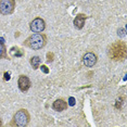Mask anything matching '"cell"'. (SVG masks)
<instances>
[{
    "label": "cell",
    "mask_w": 127,
    "mask_h": 127,
    "mask_svg": "<svg viewBox=\"0 0 127 127\" xmlns=\"http://www.w3.org/2000/svg\"><path fill=\"white\" fill-rule=\"evenodd\" d=\"M10 54L12 57H22L24 56V52L19 47H12L10 49Z\"/></svg>",
    "instance_id": "obj_11"
},
{
    "label": "cell",
    "mask_w": 127,
    "mask_h": 127,
    "mask_svg": "<svg viewBox=\"0 0 127 127\" xmlns=\"http://www.w3.org/2000/svg\"><path fill=\"white\" fill-rule=\"evenodd\" d=\"M67 108V103L65 102L63 99H58L53 102L52 104V109L54 111H58V112H62L64 111V110Z\"/></svg>",
    "instance_id": "obj_9"
},
{
    "label": "cell",
    "mask_w": 127,
    "mask_h": 127,
    "mask_svg": "<svg viewBox=\"0 0 127 127\" xmlns=\"http://www.w3.org/2000/svg\"><path fill=\"white\" fill-rule=\"evenodd\" d=\"M7 58V49L3 42H0V59Z\"/></svg>",
    "instance_id": "obj_12"
},
{
    "label": "cell",
    "mask_w": 127,
    "mask_h": 127,
    "mask_svg": "<svg viewBox=\"0 0 127 127\" xmlns=\"http://www.w3.org/2000/svg\"><path fill=\"white\" fill-rule=\"evenodd\" d=\"M28 123H30V114H28L27 110L21 109L14 114L12 125H15L19 127H24V126H27Z\"/></svg>",
    "instance_id": "obj_3"
},
{
    "label": "cell",
    "mask_w": 127,
    "mask_h": 127,
    "mask_svg": "<svg viewBox=\"0 0 127 127\" xmlns=\"http://www.w3.org/2000/svg\"><path fill=\"white\" fill-rule=\"evenodd\" d=\"M117 35H118V36H122V37L125 36V35H126L125 28H121V30H118V31H117Z\"/></svg>",
    "instance_id": "obj_15"
},
{
    "label": "cell",
    "mask_w": 127,
    "mask_h": 127,
    "mask_svg": "<svg viewBox=\"0 0 127 127\" xmlns=\"http://www.w3.org/2000/svg\"><path fill=\"white\" fill-rule=\"evenodd\" d=\"M10 79V73H4V80Z\"/></svg>",
    "instance_id": "obj_18"
},
{
    "label": "cell",
    "mask_w": 127,
    "mask_h": 127,
    "mask_svg": "<svg viewBox=\"0 0 127 127\" xmlns=\"http://www.w3.org/2000/svg\"><path fill=\"white\" fill-rule=\"evenodd\" d=\"M83 64L85 66H87V67H92L94 65H96V63L98 62V57L96 53L94 52H87L84 54L83 59Z\"/></svg>",
    "instance_id": "obj_6"
},
{
    "label": "cell",
    "mask_w": 127,
    "mask_h": 127,
    "mask_svg": "<svg viewBox=\"0 0 127 127\" xmlns=\"http://www.w3.org/2000/svg\"><path fill=\"white\" fill-rule=\"evenodd\" d=\"M46 42H47V37L41 33H35L32 36L25 40V46H27L28 48L33 49V50H39V49L44 48Z\"/></svg>",
    "instance_id": "obj_2"
},
{
    "label": "cell",
    "mask_w": 127,
    "mask_h": 127,
    "mask_svg": "<svg viewBox=\"0 0 127 127\" xmlns=\"http://www.w3.org/2000/svg\"><path fill=\"white\" fill-rule=\"evenodd\" d=\"M122 103H123V98H120V99L116 100V104H115V108L116 109H121L122 106Z\"/></svg>",
    "instance_id": "obj_14"
},
{
    "label": "cell",
    "mask_w": 127,
    "mask_h": 127,
    "mask_svg": "<svg viewBox=\"0 0 127 127\" xmlns=\"http://www.w3.org/2000/svg\"><path fill=\"white\" fill-rule=\"evenodd\" d=\"M2 125V123H1V121H0V126H1Z\"/></svg>",
    "instance_id": "obj_19"
},
{
    "label": "cell",
    "mask_w": 127,
    "mask_h": 127,
    "mask_svg": "<svg viewBox=\"0 0 127 127\" xmlns=\"http://www.w3.org/2000/svg\"><path fill=\"white\" fill-rule=\"evenodd\" d=\"M53 57H54V54L52 52H48L47 53V62H52L53 61Z\"/></svg>",
    "instance_id": "obj_13"
},
{
    "label": "cell",
    "mask_w": 127,
    "mask_h": 127,
    "mask_svg": "<svg viewBox=\"0 0 127 127\" xmlns=\"http://www.w3.org/2000/svg\"><path fill=\"white\" fill-rule=\"evenodd\" d=\"M40 68H41V71L44 72L45 74H48L49 73V70H48V67L46 65H41V67H40Z\"/></svg>",
    "instance_id": "obj_17"
},
{
    "label": "cell",
    "mask_w": 127,
    "mask_h": 127,
    "mask_svg": "<svg viewBox=\"0 0 127 127\" xmlns=\"http://www.w3.org/2000/svg\"><path fill=\"white\" fill-rule=\"evenodd\" d=\"M68 105H71V106L75 105V99L73 97H70V99H68Z\"/></svg>",
    "instance_id": "obj_16"
},
{
    "label": "cell",
    "mask_w": 127,
    "mask_h": 127,
    "mask_svg": "<svg viewBox=\"0 0 127 127\" xmlns=\"http://www.w3.org/2000/svg\"><path fill=\"white\" fill-rule=\"evenodd\" d=\"M109 57L113 61H123L127 58V46L124 41H115L109 48Z\"/></svg>",
    "instance_id": "obj_1"
},
{
    "label": "cell",
    "mask_w": 127,
    "mask_h": 127,
    "mask_svg": "<svg viewBox=\"0 0 127 127\" xmlns=\"http://www.w3.org/2000/svg\"><path fill=\"white\" fill-rule=\"evenodd\" d=\"M86 19H87V16L85 15V14L83 13H79L76 15V18L74 19V26L76 30H82L84 27V25H85V22H86Z\"/></svg>",
    "instance_id": "obj_8"
},
{
    "label": "cell",
    "mask_w": 127,
    "mask_h": 127,
    "mask_svg": "<svg viewBox=\"0 0 127 127\" xmlns=\"http://www.w3.org/2000/svg\"><path fill=\"white\" fill-rule=\"evenodd\" d=\"M18 85H19V88L22 92H26L28 89L31 88V80L30 78L26 76V75H20L19 77V80H18Z\"/></svg>",
    "instance_id": "obj_7"
},
{
    "label": "cell",
    "mask_w": 127,
    "mask_h": 127,
    "mask_svg": "<svg viewBox=\"0 0 127 127\" xmlns=\"http://www.w3.org/2000/svg\"><path fill=\"white\" fill-rule=\"evenodd\" d=\"M30 63H31V65L33 66L34 70H37V68H38L39 66H40V63H41V59H40V57H38V56L32 57Z\"/></svg>",
    "instance_id": "obj_10"
},
{
    "label": "cell",
    "mask_w": 127,
    "mask_h": 127,
    "mask_svg": "<svg viewBox=\"0 0 127 127\" xmlns=\"http://www.w3.org/2000/svg\"><path fill=\"white\" fill-rule=\"evenodd\" d=\"M30 28L33 33H42L46 28V22L41 18H36L31 22Z\"/></svg>",
    "instance_id": "obj_5"
},
{
    "label": "cell",
    "mask_w": 127,
    "mask_h": 127,
    "mask_svg": "<svg viewBox=\"0 0 127 127\" xmlns=\"http://www.w3.org/2000/svg\"><path fill=\"white\" fill-rule=\"evenodd\" d=\"M15 8V0H0V14L9 15L12 14Z\"/></svg>",
    "instance_id": "obj_4"
}]
</instances>
